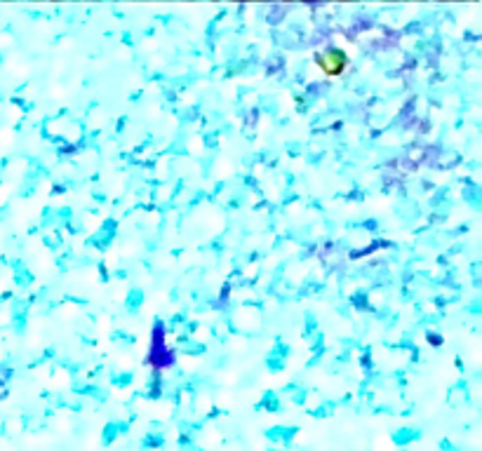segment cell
I'll list each match as a JSON object with an SVG mask.
<instances>
[{"label":"cell","instance_id":"obj_2","mask_svg":"<svg viewBox=\"0 0 482 451\" xmlns=\"http://www.w3.org/2000/svg\"><path fill=\"white\" fill-rule=\"evenodd\" d=\"M294 101L301 106V109H304V104H306V99H304V96H294Z\"/></svg>","mask_w":482,"mask_h":451},{"label":"cell","instance_id":"obj_1","mask_svg":"<svg viewBox=\"0 0 482 451\" xmlns=\"http://www.w3.org/2000/svg\"><path fill=\"white\" fill-rule=\"evenodd\" d=\"M315 63H318V68L329 76V78H339L343 71L348 68V54L339 49V47H329L325 52H318L315 54Z\"/></svg>","mask_w":482,"mask_h":451}]
</instances>
